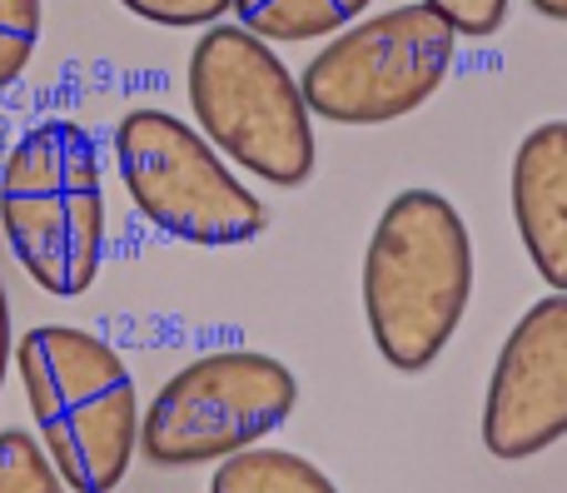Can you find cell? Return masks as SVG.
<instances>
[{
	"label": "cell",
	"instance_id": "8992f818",
	"mask_svg": "<svg viewBox=\"0 0 567 493\" xmlns=\"http://www.w3.org/2000/svg\"><path fill=\"white\" fill-rule=\"evenodd\" d=\"M458 35L429 6H393L353 20L323 40L303 65L299 90L309 115L329 125L373 130L413 115L443 90Z\"/></svg>",
	"mask_w": 567,
	"mask_h": 493
},
{
	"label": "cell",
	"instance_id": "5bb4252c",
	"mask_svg": "<svg viewBox=\"0 0 567 493\" xmlns=\"http://www.w3.org/2000/svg\"><path fill=\"white\" fill-rule=\"evenodd\" d=\"M120 6L165 30H209L235 10V0H120Z\"/></svg>",
	"mask_w": 567,
	"mask_h": 493
},
{
	"label": "cell",
	"instance_id": "ba28073f",
	"mask_svg": "<svg viewBox=\"0 0 567 493\" xmlns=\"http://www.w3.org/2000/svg\"><path fill=\"white\" fill-rule=\"evenodd\" d=\"M567 439V295H543L518 315L483 394V449L503 464Z\"/></svg>",
	"mask_w": 567,
	"mask_h": 493
},
{
	"label": "cell",
	"instance_id": "277c9868",
	"mask_svg": "<svg viewBox=\"0 0 567 493\" xmlns=\"http://www.w3.org/2000/svg\"><path fill=\"white\" fill-rule=\"evenodd\" d=\"M185 95L209 145L255 179L299 189L313 175V115L289 65L245 25H209L189 50Z\"/></svg>",
	"mask_w": 567,
	"mask_h": 493
},
{
	"label": "cell",
	"instance_id": "30bf717a",
	"mask_svg": "<svg viewBox=\"0 0 567 493\" xmlns=\"http://www.w3.org/2000/svg\"><path fill=\"white\" fill-rule=\"evenodd\" d=\"M373 0H235V16L259 40H284V45H303V40H329L343 25L363 20Z\"/></svg>",
	"mask_w": 567,
	"mask_h": 493
},
{
	"label": "cell",
	"instance_id": "2e32d148",
	"mask_svg": "<svg viewBox=\"0 0 567 493\" xmlns=\"http://www.w3.org/2000/svg\"><path fill=\"white\" fill-rule=\"evenodd\" d=\"M10 359H16V345H10V299H6V285H0V384L10 374Z\"/></svg>",
	"mask_w": 567,
	"mask_h": 493
},
{
	"label": "cell",
	"instance_id": "5b68a950",
	"mask_svg": "<svg viewBox=\"0 0 567 493\" xmlns=\"http://www.w3.org/2000/svg\"><path fill=\"white\" fill-rule=\"evenodd\" d=\"M115 170L140 219L179 245L235 249L269 229V209L215 145L169 110H130L115 125Z\"/></svg>",
	"mask_w": 567,
	"mask_h": 493
},
{
	"label": "cell",
	"instance_id": "3957f363",
	"mask_svg": "<svg viewBox=\"0 0 567 493\" xmlns=\"http://www.w3.org/2000/svg\"><path fill=\"white\" fill-rule=\"evenodd\" d=\"M0 225L16 265L45 295L75 299L105 259L100 145L80 120H40L6 150Z\"/></svg>",
	"mask_w": 567,
	"mask_h": 493
},
{
	"label": "cell",
	"instance_id": "9a60e30c",
	"mask_svg": "<svg viewBox=\"0 0 567 493\" xmlns=\"http://www.w3.org/2000/svg\"><path fill=\"white\" fill-rule=\"evenodd\" d=\"M419 6H429L433 16L453 30V35L488 40V35H498V30H503L513 0H419Z\"/></svg>",
	"mask_w": 567,
	"mask_h": 493
},
{
	"label": "cell",
	"instance_id": "7c38bea8",
	"mask_svg": "<svg viewBox=\"0 0 567 493\" xmlns=\"http://www.w3.org/2000/svg\"><path fill=\"white\" fill-rule=\"evenodd\" d=\"M0 493H70L50 454L25 429H0Z\"/></svg>",
	"mask_w": 567,
	"mask_h": 493
},
{
	"label": "cell",
	"instance_id": "e0dca14e",
	"mask_svg": "<svg viewBox=\"0 0 567 493\" xmlns=\"http://www.w3.org/2000/svg\"><path fill=\"white\" fill-rule=\"evenodd\" d=\"M538 16H548V20H567V0H528Z\"/></svg>",
	"mask_w": 567,
	"mask_h": 493
},
{
	"label": "cell",
	"instance_id": "52a82bcc",
	"mask_svg": "<svg viewBox=\"0 0 567 493\" xmlns=\"http://www.w3.org/2000/svg\"><path fill=\"white\" fill-rule=\"evenodd\" d=\"M299 404V379L259 349H209L159 384L140 409V454L159 469H195L245 454L284 429Z\"/></svg>",
	"mask_w": 567,
	"mask_h": 493
},
{
	"label": "cell",
	"instance_id": "9c48e42d",
	"mask_svg": "<svg viewBox=\"0 0 567 493\" xmlns=\"http://www.w3.org/2000/svg\"><path fill=\"white\" fill-rule=\"evenodd\" d=\"M513 225L533 269L567 295V120L528 130L513 155Z\"/></svg>",
	"mask_w": 567,
	"mask_h": 493
},
{
	"label": "cell",
	"instance_id": "8fae6325",
	"mask_svg": "<svg viewBox=\"0 0 567 493\" xmlns=\"http://www.w3.org/2000/svg\"><path fill=\"white\" fill-rule=\"evenodd\" d=\"M209 493H339L319 464L289 449H245L219 459Z\"/></svg>",
	"mask_w": 567,
	"mask_h": 493
},
{
	"label": "cell",
	"instance_id": "ac0fdd59",
	"mask_svg": "<svg viewBox=\"0 0 567 493\" xmlns=\"http://www.w3.org/2000/svg\"><path fill=\"white\" fill-rule=\"evenodd\" d=\"M6 150H10V140H6V125H0V170H6Z\"/></svg>",
	"mask_w": 567,
	"mask_h": 493
},
{
	"label": "cell",
	"instance_id": "6da1fadb",
	"mask_svg": "<svg viewBox=\"0 0 567 493\" xmlns=\"http://www.w3.org/2000/svg\"><path fill=\"white\" fill-rule=\"evenodd\" d=\"M473 299V235L449 195L399 189L363 249V315L399 374L439 364Z\"/></svg>",
	"mask_w": 567,
	"mask_h": 493
},
{
	"label": "cell",
	"instance_id": "7a4b0ae2",
	"mask_svg": "<svg viewBox=\"0 0 567 493\" xmlns=\"http://www.w3.org/2000/svg\"><path fill=\"white\" fill-rule=\"evenodd\" d=\"M40 449L75 493H110L140 449V394L125 359L75 325H40L16 345Z\"/></svg>",
	"mask_w": 567,
	"mask_h": 493
},
{
	"label": "cell",
	"instance_id": "4fadbf2b",
	"mask_svg": "<svg viewBox=\"0 0 567 493\" xmlns=\"http://www.w3.org/2000/svg\"><path fill=\"white\" fill-rule=\"evenodd\" d=\"M40 25H45V0H0V90L25 75L40 45Z\"/></svg>",
	"mask_w": 567,
	"mask_h": 493
}]
</instances>
